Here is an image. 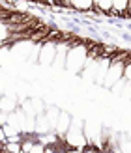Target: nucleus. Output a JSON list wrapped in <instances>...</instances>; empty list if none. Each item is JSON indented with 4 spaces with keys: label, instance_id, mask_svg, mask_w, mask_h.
<instances>
[{
    "label": "nucleus",
    "instance_id": "obj_1",
    "mask_svg": "<svg viewBox=\"0 0 131 153\" xmlns=\"http://www.w3.org/2000/svg\"><path fill=\"white\" fill-rule=\"evenodd\" d=\"M88 54L90 51L86 45L82 43H75L71 49H69V54H67V60H66V69H69L71 73H79L84 69L86 65V60H88Z\"/></svg>",
    "mask_w": 131,
    "mask_h": 153
},
{
    "label": "nucleus",
    "instance_id": "obj_2",
    "mask_svg": "<svg viewBox=\"0 0 131 153\" xmlns=\"http://www.w3.org/2000/svg\"><path fill=\"white\" fill-rule=\"evenodd\" d=\"M126 54H120V56H116V58H112V64H111V67H109V73H107V76H105V82H103V88H112L114 84H116L120 79H124V71H126Z\"/></svg>",
    "mask_w": 131,
    "mask_h": 153
},
{
    "label": "nucleus",
    "instance_id": "obj_3",
    "mask_svg": "<svg viewBox=\"0 0 131 153\" xmlns=\"http://www.w3.org/2000/svg\"><path fill=\"white\" fill-rule=\"evenodd\" d=\"M55 58H56V43L47 39L45 43H41V51H40L37 62L43 64V65H52L55 64Z\"/></svg>",
    "mask_w": 131,
    "mask_h": 153
},
{
    "label": "nucleus",
    "instance_id": "obj_4",
    "mask_svg": "<svg viewBox=\"0 0 131 153\" xmlns=\"http://www.w3.org/2000/svg\"><path fill=\"white\" fill-rule=\"evenodd\" d=\"M73 47V43H69L67 39H62V41H56V58H55V67L58 69H64L66 67V60H67V54H69V49Z\"/></svg>",
    "mask_w": 131,
    "mask_h": 153
},
{
    "label": "nucleus",
    "instance_id": "obj_5",
    "mask_svg": "<svg viewBox=\"0 0 131 153\" xmlns=\"http://www.w3.org/2000/svg\"><path fill=\"white\" fill-rule=\"evenodd\" d=\"M71 116H69L67 112H64L62 110V114H60V118H58V121H56V125H55V133L60 136V138H64V136L67 134V131H69V127H71Z\"/></svg>",
    "mask_w": 131,
    "mask_h": 153
},
{
    "label": "nucleus",
    "instance_id": "obj_6",
    "mask_svg": "<svg viewBox=\"0 0 131 153\" xmlns=\"http://www.w3.org/2000/svg\"><path fill=\"white\" fill-rule=\"evenodd\" d=\"M111 64H112V58H109V56H101V58H99V67H97V75H96V84L103 86L105 76H107V73H109Z\"/></svg>",
    "mask_w": 131,
    "mask_h": 153
},
{
    "label": "nucleus",
    "instance_id": "obj_7",
    "mask_svg": "<svg viewBox=\"0 0 131 153\" xmlns=\"http://www.w3.org/2000/svg\"><path fill=\"white\" fill-rule=\"evenodd\" d=\"M0 106H2V112H7V114L15 112L21 106L19 99H17V94L13 91V94H10V95H4L2 101H0Z\"/></svg>",
    "mask_w": 131,
    "mask_h": 153
},
{
    "label": "nucleus",
    "instance_id": "obj_8",
    "mask_svg": "<svg viewBox=\"0 0 131 153\" xmlns=\"http://www.w3.org/2000/svg\"><path fill=\"white\" fill-rule=\"evenodd\" d=\"M55 131V127L52 123L49 121V118L45 116V114H40V116L36 118V134H49Z\"/></svg>",
    "mask_w": 131,
    "mask_h": 153
},
{
    "label": "nucleus",
    "instance_id": "obj_9",
    "mask_svg": "<svg viewBox=\"0 0 131 153\" xmlns=\"http://www.w3.org/2000/svg\"><path fill=\"white\" fill-rule=\"evenodd\" d=\"M60 114H62V110H60L58 106H55V105H49V106H47V110H45V116L49 118V121L52 123V127L56 125V121H58V118H60Z\"/></svg>",
    "mask_w": 131,
    "mask_h": 153
},
{
    "label": "nucleus",
    "instance_id": "obj_10",
    "mask_svg": "<svg viewBox=\"0 0 131 153\" xmlns=\"http://www.w3.org/2000/svg\"><path fill=\"white\" fill-rule=\"evenodd\" d=\"M21 108H22V112H25L26 116H30V118H37V112H36V108H34L32 99H22V101H21Z\"/></svg>",
    "mask_w": 131,
    "mask_h": 153
},
{
    "label": "nucleus",
    "instance_id": "obj_11",
    "mask_svg": "<svg viewBox=\"0 0 131 153\" xmlns=\"http://www.w3.org/2000/svg\"><path fill=\"white\" fill-rule=\"evenodd\" d=\"M127 7H129V0H112V10L116 13L127 15Z\"/></svg>",
    "mask_w": 131,
    "mask_h": 153
},
{
    "label": "nucleus",
    "instance_id": "obj_12",
    "mask_svg": "<svg viewBox=\"0 0 131 153\" xmlns=\"http://www.w3.org/2000/svg\"><path fill=\"white\" fill-rule=\"evenodd\" d=\"M69 4L75 10H90V7H94V0H69Z\"/></svg>",
    "mask_w": 131,
    "mask_h": 153
},
{
    "label": "nucleus",
    "instance_id": "obj_13",
    "mask_svg": "<svg viewBox=\"0 0 131 153\" xmlns=\"http://www.w3.org/2000/svg\"><path fill=\"white\" fill-rule=\"evenodd\" d=\"M120 149H122V153H131V140L124 133L120 134Z\"/></svg>",
    "mask_w": 131,
    "mask_h": 153
},
{
    "label": "nucleus",
    "instance_id": "obj_14",
    "mask_svg": "<svg viewBox=\"0 0 131 153\" xmlns=\"http://www.w3.org/2000/svg\"><path fill=\"white\" fill-rule=\"evenodd\" d=\"M129 80L126 79V76H124V79H120L116 84H114V86L111 88V91H112V94H118V95H122V91H124V88H126V84H127Z\"/></svg>",
    "mask_w": 131,
    "mask_h": 153
},
{
    "label": "nucleus",
    "instance_id": "obj_15",
    "mask_svg": "<svg viewBox=\"0 0 131 153\" xmlns=\"http://www.w3.org/2000/svg\"><path fill=\"white\" fill-rule=\"evenodd\" d=\"M97 10H103V11H109L112 10V0H99V6Z\"/></svg>",
    "mask_w": 131,
    "mask_h": 153
},
{
    "label": "nucleus",
    "instance_id": "obj_16",
    "mask_svg": "<svg viewBox=\"0 0 131 153\" xmlns=\"http://www.w3.org/2000/svg\"><path fill=\"white\" fill-rule=\"evenodd\" d=\"M120 97H124V99H131V82H127L126 84V88H124V91H122V95Z\"/></svg>",
    "mask_w": 131,
    "mask_h": 153
},
{
    "label": "nucleus",
    "instance_id": "obj_17",
    "mask_svg": "<svg viewBox=\"0 0 131 153\" xmlns=\"http://www.w3.org/2000/svg\"><path fill=\"white\" fill-rule=\"evenodd\" d=\"M124 76H126V79L131 82V60H129V62L126 64V71H124Z\"/></svg>",
    "mask_w": 131,
    "mask_h": 153
},
{
    "label": "nucleus",
    "instance_id": "obj_18",
    "mask_svg": "<svg viewBox=\"0 0 131 153\" xmlns=\"http://www.w3.org/2000/svg\"><path fill=\"white\" fill-rule=\"evenodd\" d=\"M67 153H82V149H73V151H71V149H67Z\"/></svg>",
    "mask_w": 131,
    "mask_h": 153
},
{
    "label": "nucleus",
    "instance_id": "obj_19",
    "mask_svg": "<svg viewBox=\"0 0 131 153\" xmlns=\"http://www.w3.org/2000/svg\"><path fill=\"white\" fill-rule=\"evenodd\" d=\"M56 2H67L69 4V0H56Z\"/></svg>",
    "mask_w": 131,
    "mask_h": 153
}]
</instances>
